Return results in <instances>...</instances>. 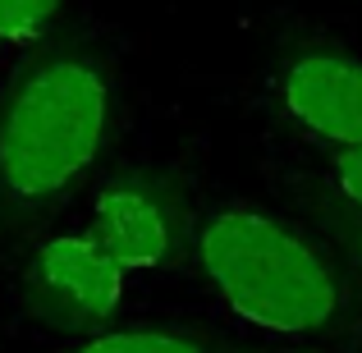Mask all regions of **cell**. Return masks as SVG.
Here are the masks:
<instances>
[{"label": "cell", "mask_w": 362, "mask_h": 353, "mask_svg": "<svg viewBox=\"0 0 362 353\" xmlns=\"http://www.w3.org/2000/svg\"><path fill=\"white\" fill-rule=\"evenodd\" d=\"M197 257L221 303L247 326L275 335L321 330L339 308V284L326 257L262 212H221L197 234Z\"/></svg>", "instance_id": "1"}, {"label": "cell", "mask_w": 362, "mask_h": 353, "mask_svg": "<svg viewBox=\"0 0 362 353\" xmlns=\"http://www.w3.org/2000/svg\"><path fill=\"white\" fill-rule=\"evenodd\" d=\"M74 353H202V345L184 335H165V330H110V335L78 345Z\"/></svg>", "instance_id": "6"}, {"label": "cell", "mask_w": 362, "mask_h": 353, "mask_svg": "<svg viewBox=\"0 0 362 353\" xmlns=\"http://www.w3.org/2000/svg\"><path fill=\"white\" fill-rule=\"evenodd\" d=\"M92 243L119 262L124 271H147L170 253V225L160 207L147 193L119 184L97 197V216H92Z\"/></svg>", "instance_id": "5"}, {"label": "cell", "mask_w": 362, "mask_h": 353, "mask_svg": "<svg viewBox=\"0 0 362 353\" xmlns=\"http://www.w3.org/2000/svg\"><path fill=\"white\" fill-rule=\"evenodd\" d=\"M33 284L60 312H69L74 321H101L119 308L124 266L110 262L92 243V234H64V238H51L37 253Z\"/></svg>", "instance_id": "4"}, {"label": "cell", "mask_w": 362, "mask_h": 353, "mask_svg": "<svg viewBox=\"0 0 362 353\" xmlns=\"http://www.w3.org/2000/svg\"><path fill=\"white\" fill-rule=\"evenodd\" d=\"M358 266H362V234H358Z\"/></svg>", "instance_id": "9"}, {"label": "cell", "mask_w": 362, "mask_h": 353, "mask_svg": "<svg viewBox=\"0 0 362 353\" xmlns=\"http://www.w3.org/2000/svg\"><path fill=\"white\" fill-rule=\"evenodd\" d=\"M60 0H0V42H28L55 18Z\"/></svg>", "instance_id": "7"}, {"label": "cell", "mask_w": 362, "mask_h": 353, "mask_svg": "<svg viewBox=\"0 0 362 353\" xmlns=\"http://www.w3.org/2000/svg\"><path fill=\"white\" fill-rule=\"evenodd\" d=\"M330 179H335V188L362 212V147L335 151V161H330Z\"/></svg>", "instance_id": "8"}, {"label": "cell", "mask_w": 362, "mask_h": 353, "mask_svg": "<svg viewBox=\"0 0 362 353\" xmlns=\"http://www.w3.org/2000/svg\"><path fill=\"white\" fill-rule=\"evenodd\" d=\"M284 115L317 142L362 147V64L344 55H298L280 74Z\"/></svg>", "instance_id": "3"}, {"label": "cell", "mask_w": 362, "mask_h": 353, "mask_svg": "<svg viewBox=\"0 0 362 353\" xmlns=\"http://www.w3.org/2000/svg\"><path fill=\"white\" fill-rule=\"evenodd\" d=\"M110 88L78 55L46 60L0 110V184L14 197H51L97 161Z\"/></svg>", "instance_id": "2"}]
</instances>
